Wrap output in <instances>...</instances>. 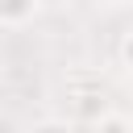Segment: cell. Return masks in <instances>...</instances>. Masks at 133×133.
<instances>
[{"label":"cell","mask_w":133,"mask_h":133,"mask_svg":"<svg viewBox=\"0 0 133 133\" xmlns=\"http://www.w3.org/2000/svg\"><path fill=\"white\" fill-rule=\"evenodd\" d=\"M91 133H133V116H125V112H108V116H100L96 125H91Z\"/></svg>","instance_id":"cell-3"},{"label":"cell","mask_w":133,"mask_h":133,"mask_svg":"<svg viewBox=\"0 0 133 133\" xmlns=\"http://www.w3.org/2000/svg\"><path fill=\"white\" fill-rule=\"evenodd\" d=\"M37 4L42 0H0V25L4 29H21L37 17Z\"/></svg>","instance_id":"cell-2"},{"label":"cell","mask_w":133,"mask_h":133,"mask_svg":"<svg viewBox=\"0 0 133 133\" xmlns=\"http://www.w3.org/2000/svg\"><path fill=\"white\" fill-rule=\"evenodd\" d=\"M33 133H75V121L71 116H46L33 125Z\"/></svg>","instance_id":"cell-4"},{"label":"cell","mask_w":133,"mask_h":133,"mask_svg":"<svg viewBox=\"0 0 133 133\" xmlns=\"http://www.w3.org/2000/svg\"><path fill=\"white\" fill-rule=\"evenodd\" d=\"M112 104L104 96V87H91V91H75L71 100V121H83V125H96L100 116H108Z\"/></svg>","instance_id":"cell-1"},{"label":"cell","mask_w":133,"mask_h":133,"mask_svg":"<svg viewBox=\"0 0 133 133\" xmlns=\"http://www.w3.org/2000/svg\"><path fill=\"white\" fill-rule=\"evenodd\" d=\"M116 58H121V66H125V71L133 75V29H129V33L121 37V46H116Z\"/></svg>","instance_id":"cell-5"}]
</instances>
